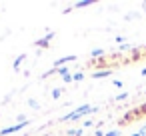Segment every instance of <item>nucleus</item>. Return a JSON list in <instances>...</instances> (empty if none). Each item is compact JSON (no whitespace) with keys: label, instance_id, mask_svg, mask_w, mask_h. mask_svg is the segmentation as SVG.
<instances>
[{"label":"nucleus","instance_id":"obj_1","mask_svg":"<svg viewBox=\"0 0 146 136\" xmlns=\"http://www.w3.org/2000/svg\"><path fill=\"white\" fill-rule=\"evenodd\" d=\"M92 108L90 106H84V108H80L78 112H74V114H70V118H78V116H82V114H86V112H90Z\"/></svg>","mask_w":146,"mask_h":136}]
</instances>
